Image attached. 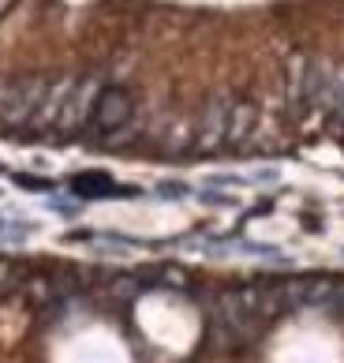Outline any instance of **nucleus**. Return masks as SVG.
<instances>
[{
  "mask_svg": "<svg viewBox=\"0 0 344 363\" xmlns=\"http://www.w3.org/2000/svg\"><path fill=\"white\" fill-rule=\"evenodd\" d=\"M229 116H232V105L224 98H214L206 105V113H202V120H198V128H195V146L198 150H214V146L224 139Z\"/></svg>",
  "mask_w": 344,
  "mask_h": 363,
  "instance_id": "obj_4",
  "label": "nucleus"
},
{
  "mask_svg": "<svg viewBox=\"0 0 344 363\" xmlns=\"http://www.w3.org/2000/svg\"><path fill=\"white\" fill-rule=\"evenodd\" d=\"M198 199H202L206 206H236V199L232 195H221V191H195Z\"/></svg>",
  "mask_w": 344,
  "mask_h": 363,
  "instance_id": "obj_9",
  "label": "nucleus"
},
{
  "mask_svg": "<svg viewBox=\"0 0 344 363\" xmlns=\"http://www.w3.org/2000/svg\"><path fill=\"white\" fill-rule=\"evenodd\" d=\"M16 184H23V191H34V195H45V191H52V184H49V180H42V177H26V172H19Z\"/></svg>",
  "mask_w": 344,
  "mask_h": 363,
  "instance_id": "obj_8",
  "label": "nucleus"
},
{
  "mask_svg": "<svg viewBox=\"0 0 344 363\" xmlns=\"http://www.w3.org/2000/svg\"><path fill=\"white\" fill-rule=\"evenodd\" d=\"M79 199H135L142 195L139 187H127V184H116L113 177H105V172H79L71 177V187Z\"/></svg>",
  "mask_w": 344,
  "mask_h": 363,
  "instance_id": "obj_3",
  "label": "nucleus"
},
{
  "mask_svg": "<svg viewBox=\"0 0 344 363\" xmlns=\"http://www.w3.org/2000/svg\"><path fill=\"white\" fill-rule=\"evenodd\" d=\"M42 94H45L42 79H19L11 86H0V120L4 124H30Z\"/></svg>",
  "mask_w": 344,
  "mask_h": 363,
  "instance_id": "obj_2",
  "label": "nucleus"
},
{
  "mask_svg": "<svg viewBox=\"0 0 344 363\" xmlns=\"http://www.w3.org/2000/svg\"><path fill=\"white\" fill-rule=\"evenodd\" d=\"M154 195H157V199H188V195H195V191H191L188 184H180V180H161V184L154 187Z\"/></svg>",
  "mask_w": 344,
  "mask_h": 363,
  "instance_id": "obj_7",
  "label": "nucleus"
},
{
  "mask_svg": "<svg viewBox=\"0 0 344 363\" xmlns=\"http://www.w3.org/2000/svg\"><path fill=\"white\" fill-rule=\"evenodd\" d=\"M94 109V86L83 83V86H75L68 94V101H64V113L57 120V128H75V124H83L86 113Z\"/></svg>",
  "mask_w": 344,
  "mask_h": 363,
  "instance_id": "obj_5",
  "label": "nucleus"
},
{
  "mask_svg": "<svg viewBox=\"0 0 344 363\" xmlns=\"http://www.w3.org/2000/svg\"><path fill=\"white\" fill-rule=\"evenodd\" d=\"M251 124H255V109L247 101L232 105V116H229V131H224V143H243L251 135Z\"/></svg>",
  "mask_w": 344,
  "mask_h": 363,
  "instance_id": "obj_6",
  "label": "nucleus"
},
{
  "mask_svg": "<svg viewBox=\"0 0 344 363\" xmlns=\"http://www.w3.org/2000/svg\"><path fill=\"white\" fill-rule=\"evenodd\" d=\"M90 124H94V131L101 139L120 135V128H131V98L116 86L98 90L94 109H90Z\"/></svg>",
  "mask_w": 344,
  "mask_h": 363,
  "instance_id": "obj_1",
  "label": "nucleus"
}]
</instances>
